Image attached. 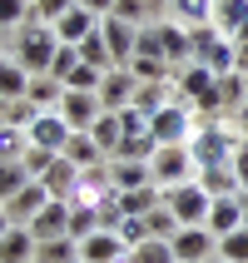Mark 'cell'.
Returning <instances> with one entry per match:
<instances>
[{"label":"cell","mask_w":248,"mask_h":263,"mask_svg":"<svg viewBox=\"0 0 248 263\" xmlns=\"http://www.w3.org/2000/svg\"><path fill=\"white\" fill-rule=\"evenodd\" d=\"M174 89H179V100L189 104L194 115H204V119H219L223 115V95H219V74L208 70V65H184V70H174Z\"/></svg>","instance_id":"1"},{"label":"cell","mask_w":248,"mask_h":263,"mask_svg":"<svg viewBox=\"0 0 248 263\" xmlns=\"http://www.w3.org/2000/svg\"><path fill=\"white\" fill-rule=\"evenodd\" d=\"M243 134H238V124H223V119H199V129H194L189 139V154L199 169H208V164H234V154L243 144H238Z\"/></svg>","instance_id":"2"},{"label":"cell","mask_w":248,"mask_h":263,"mask_svg":"<svg viewBox=\"0 0 248 263\" xmlns=\"http://www.w3.org/2000/svg\"><path fill=\"white\" fill-rule=\"evenodd\" d=\"M55 55H60L55 25H20V35H15V60H20L30 74H50Z\"/></svg>","instance_id":"3"},{"label":"cell","mask_w":248,"mask_h":263,"mask_svg":"<svg viewBox=\"0 0 248 263\" xmlns=\"http://www.w3.org/2000/svg\"><path fill=\"white\" fill-rule=\"evenodd\" d=\"M149 169H154V184H159V189H174V184H189V179L199 174V164H194L189 144H159V154L149 159Z\"/></svg>","instance_id":"4"},{"label":"cell","mask_w":248,"mask_h":263,"mask_svg":"<svg viewBox=\"0 0 248 263\" xmlns=\"http://www.w3.org/2000/svg\"><path fill=\"white\" fill-rule=\"evenodd\" d=\"M194 129H199V115H194L179 95L164 104L159 115H154V139H159V144H189Z\"/></svg>","instance_id":"5"},{"label":"cell","mask_w":248,"mask_h":263,"mask_svg":"<svg viewBox=\"0 0 248 263\" xmlns=\"http://www.w3.org/2000/svg\"><path fill=\"white\" fill-rule=\"evenodd\" d=\"M139 85H144V80H139L129 65H115V70H104V80H100L94 95H100V104L109 109V115H119V109H129V104H134Z\"/></svg>","instance_id":"6"},{"label":"cell","mask_w":248,"mask_h":263,"mask_svg":"<svg viewBox=\"0 0 248 263\" xmlns=\"http://www.w3.org/2000/svg\"><path fill=\"white\" fill-rule=\"evenodd\" d=\"M164 209H174V219H179V223H204V219H208V209H214V199L199 189V179H189V184L164 189Z\"/></svg>","instance_id":"7"},{"label":"cell","mask_w":248,"mask_h":263,"mask_svg":"<svg viewBox=\"0 0 248 263\" xmlns=\"http://www.w3.org/2000/svg\"><path fill=\"white\" fill-rule=\"evenodd\" d=\"M169 243H174V258L179 263H214V258H219V238L208 234L204 223H184Z\"/></svg>","instance_id":"8"},{"label":"cell","mask_w":248,"mask_h":263,"mask_svg":"<svg viewBox=\"0 0 248 263\" xmlns=\"http://www.w3.org/2000/svg\"><path fill=\"white\" fill-rule=\"evenodd\" d=\"M104 115V104L94 89H65V100H60V119L70 124V129H94V119Z\"/></svg>","instance_id":"9"},{"label":"cell","mask_w":248,"mask_h":263,"mask_svg":"<svg viewBox=\"0 0 248 263\" xmlns=\"http://www.w3.org/2000/svg\"><path fill=\"white\" fill-rule=\"evenodd\" d=\"M100 35H104V45H109V55H115V65H129V60H134V50H139V25H134V20L104 15Z\"/></svg>","instance_id":"10"},{"label":"cell","mask_w":248,"mask_h":263,"mask_svg":"<svg viewBox=\"0 0 248 263\" xmlns=\"http://www.w3.org/2000/svg\"><path fill=\"white\" fill-rule=\"evenodd\" d=\"M70 214H74V204H70V199H50V204L35 214V223H30L35 243H50V238H70Z\"/></svg>","instance_id":"11"},{"label":"cell","mask_w":248,"mask_h":263,"mask_svg":"<svg viewBox=\"0 0 248 263\" xmlns=\"http://www.w3.org/2000/svg\"><path fill=\"white\" fill-rule=\"evenodd\" d=\"M70 134H74V129L65 124V119H60V109H45V115L25 129V139H30V144H40V149H50V154H65Z\"/></svg>","instance_id":"12"},{"label":"cell","mask_w":248,"mask_h":263,"mask_svg":"<svg viewBox=\"0 0 248 263\" xmlns=\"http://www.w3.org/2000/svg\"><path fill=\"white\" fill-rule=\"evenodd\" d=\"M80 263H129V249H124V238L115 229H100V234H89L80 243Z\"/></svg>","instance_id":"13"},{"label":"cell","mask_w":248,"mask_h":263,"mask_svg":"<svg viewBox=\"0 0 248 263\" xmlns=\"http://www.w3.org/2000/svg\"><path fill=\"white\" fill-rule=\"evenodd\" d=\"M45 204H50L45 184H40V179H30L25 189H20V194L10 199V204H5V219H10V223H20V229H30V223H35V214H40Z\"/></svg>","instance_id":"14"},{"label":"cell","mask_w":248,"mask_h":263,"mask_svg":"<svg viewBox=\"0 0 248 263\" xmlns=\"http://www.w3.org/2000/svg\"><path fill=\"white\" fill-rule=\"evenodd\" d=\"M100 30V15H89L85 5H74V10H65L55 20V35H60V45H85L89 35Z\"/></svg>","instance_id":"15"},{"label":"cell","mask_w":248,"mask_h":263,"mask_svg":"<svg viewBox=\"0 0 248 263\" xmlns=\"http://www.w3.org/2000/svg\"><path fill=\"white\" fill-rule=\"evenodd\" d=\"M40 184H45V194H50V199H70V204H74V194H80V169L60 154V159L40 174Z\"/></svg>","instance_id":"16"},{"label":"cell","mask_w":248,"mask_h":263,"mask_svg":"<svg viewBox=\"0 0 248 263\" xmlns=\"http://www.w3.org/2000/svg\"><path fill=\"white\" fill-rule=\"evenodd\" d=\"M204 229L214 238H228L234 229H243V209H238V194H228V199H214V209H208Z\"/></svg>","instance_id":"17"},{"label":"cell","mask_w":248,"mask_h":263,"mask_svg":"<svg viewBox=\"0 0 248 263\" xmlns=\"http://www.w3.org/2000/svg\"><path fill=\"white\" fill-rule=\"evenodd\" d=\"M214 25L228 40H243L248 35V0H214Z\"/></svg>","instance_id":"18"},{"label":"cell","mask_w":248,"mask_h":263,"mask_svg":"<svg viewBox=\"0 0 248 263\" xmlns=\"http://www.w3.org/2000/svg\"><path fill=\"white\" fill-rule=\"evenodd\" d=\"M109 179H115L119 194L129 189H144V184H154V169H149L144 159H109Z\"/></svg>","instance_id":"19"},{"label":"cell","mask_w":248,"mask_h":263,"mask_svg":"<svg viewBox=\"0 0 248 263\" xmlns=\"http://www.w3.org/2000/svg\"><path fill=\"white\" fill-rule=\"evenodd\" d=\"M159 55L169 60V65H189L194 60V45H189V25H159Z\"/></svg>","instance_id":"20"},{"label":"cell","mask_w":248,"mask_h":263,"mask_svg":"<svg viewBox=\"0 0 248 263\" xmlns=\"http://www.w3.org/2000/svg\"><path fill=\"white\" fill-rule=\"evenodd\" d=\"M199 189L208 194V199H228V194H238V174L234 164H208V169H199Z\"/></svg>","instance_id":"21"},{"label":"cell","mask_w":248,"mask_h":263,"mask_svg":"<svg viewBox=\"0 0 248 263\" xmlns=\"http://www.w3.org/2000/svg\"><path fill=\"white\" fill-rule=\"evenodd\" d=\"M30 80H35V74H30L15 55H0V100H25Z\"/></svg>","instance_id":"22"},{"label":"cell","mask_w":248,"mask_h":263,"mask_svg":"<svg viewBox=\"0 0 248 263\" xmlns=\"http://www.w3.org/2000/svg\"><path fill=\"white\" fill-rule=\"evenodd\" d=\"M0 263H35V234L10 223V234L0 238Z\"/></svg>","instance_id":"23"},{"label":"cell","mask_w":248,"mask_h":263,"mask_svg":"<svg viewBox=\"0 0 248 263\" xmlns=\"http://www.w3.org/2000/svg\"><path fill=\"white\" fill-rule=\"evenodd\" d=\"M65 159H70L74 169H94V164H109V159H104V149L94 144L85 129H74V134H70V144H65Z\"/></svg>","instance_id":"24"},{"label":"cell","mask_w":248,"mask_h":263,"mask_svg":"<svg viewBox=\"0 0 248 263\" xmlns=\"http://www.w3.org/2000/svg\"><path fill=\"white\" fill-rule=\"evenodd\" d=\"M25 100L35 104V109H60V100H65V80H55V74H35L25 89Z\"/></svg>","instance_id":"25"},{"label":"cell","mask_w":248,"mask_h":263,"mask_svg":"<svg viewBox=\"0 0 248 263\" xmlns=\"http://www.w3.org/2000/svg\"><path fill=\"white\" fill-rule=\"evenodd\" d=\"M89 139L104 149V159H115V154H119V144H124V124H119V115H109V109H104V115L94 119Z\"/></svg>","instance_id":"26"},{"label":"cell","mask_w":248,"mask_h":263,"mask_svg":"<svg viewBox=\"0 0 248 263\" xmlns=\"http://www.w3.org/2000/svg\"><path fill=\"white\" fill-rule=\"evenodd\" d=\"M159 204H164V189H159V184H144V189L119 194V209H124L129 219H144V214H154Z\"/></svg>","instance_id":"27"},{"label":"cell","mask_w":248,"mask_h":263,"mask_svg":"<svg viewBox=\"0 0 248 263\" xmlns=\"http://www.w3.org/2000/svg\"><path fill=\"white\" fill-rule=\"evenodd\" d=\"M219 95H223V115H238L248 104V74H238V70L219 74Z\"/></svg>","instance_id":"28"},{"label":"cell","mask_w":248,"mask_h":263,"mask_svg":"<svg viewBox=\"0 0 248 263\" xmlns=\"http://www.w3.org/2000/svg\"><path fill=\"white\" fill-rule=\"evenodd\" d=\"M35 263H80V243H74V238H50V243H35Z\"/></svg>","instance_id":"29"},{"label":"cell","mask_w":248,"mask_h":263,"mask_svg":"<svg viewBox=\"0 0 248 263\" xmlns=\"http://www.w3.org/2000/svg\"><path fill=\"white\" fill-rule=\"evenodd\" d=\"M129 263H179L169 238H144L139 249H129Z\"/></svg>","instance_id":"30"},{"label":"cell","mask_w":248,"mask_h":263,"mask_svg":"<svg viewBox=\"0 0 248 263\" xmlns=\"http://www.w3.org/2000/svg\"><path fill=\"white\" fill-rule=\"evenodd\" d=\"M25 149H30L25 129H15V124H0V164H20V159H25Z\"/></svg>","instance_id":"31"},{"label":"cell","mask_w":248,"mask_h":263,"mask_svg":"<svg viewBox=\"0 0 248 263\" xmlns=\"http://www.w3.org/2000/svg\"><path fill=\"white\" fill-rule=\"evenodd\" d=\"M129 70L139 74L144 85H154V80H174V65H169V60H159V55H134Z\"/></svg>","instance_id":"32"},{"label":"cell","mask_w":248,"mask_h":263,"mask_svg":"<svg viewBox=\"0 0 248 263\" xmlns=\"http://www.w3.org/2000/svg\"><path fill=\"white\" fill-rule=\"evenodd\" d=\"M80 0H30V20L25 25H55L65 10H74Z\"/></svg>","instance_id":"33"},{"label":"cell","mask_w":248,"mask_h":263,"mask_svg":"<svg viewBox=\"0 0 248 263\" xmlns=\"http://www.w3.org/2000/svg\"><path fill=\"white\" fill-rule=\"evenodd\" d=\"M89 234H100V209L74 204V214H70V238H74V243H85Z\"/></svg>","instance_id":"34"},{"label":"cell","mask_w":248,"mask_h":263,"mask_svg":"<svg viewBox=\"0 0 248 263\" xmlns=\"http://www.w3.org/2000/svg\"><path fill=\"white\" fill-rule=\"evenodd\" d=\"M30 184V174H25V164H0V209L10 204L15 194Z\"/></svg>","instance_id":"35"},{"label":"cell","mask_w":248,"mask_h":263,"mask_svg":"<svg viewBox=\"0 0 248 263\" xmlns=\"http://www.w3.org/2000/svg\"><path fill=\"white\" fill-rule=\"evenodd\" d=\"M179 25H208L214 20V0H174Z\"/></svg>","instance_id":"36"},{"label":"cell","mask_w":248,"mask_h":263,"mask_svg":"<svg viewBox=\"0 0 248 263\" xmlns=\"http://www.w3.org/2000/svg\"><path fill=\"white\" fill-rule=\"evenodd\" d=\"M80 60H85V65H94V70H115V55H109V45H104L100 30H94L85 45H80Z\"/></svg>","instance_id":"37"},{"label":"cell","mask_w":248,"mask_h":263,"mask_svg":"<svg viewBox=\"0 0 248 263\" xmlns=\"http://www.w3.org/2000/svg\"><path fill=\"white\" fill-rule=\"evenodd\" d=\"M219 258L223 263H248V223L234 229L228 238H219Z\"/></svg>","instance_id":"38"},{"label":"cell","mask_w":248,"mask_h":263,"mask_svg":"<svg viewBox=\"0 0 248 263\" xmlns=\"http://www.w3.org/2000/svg\"><path fill=\"white\" fill-rule=\"evenodd\" d=\"M144 219H149V234H154V238H174L179 229H184V223L174 219V209H164V204L154 209V214H144Z\"/></svg>","instance_id":"39"},{"label":"cell","mask_w":248,"mask_h":263,"mask_svg":"<svg viewBox=\"0 0 248 263\" xmlns=\"http://www.w3.org/2000/svg\"><path fill=\"white\" fill-rule=\"evenodd\" d=\"M115 234L124 238V249H139L144 238H154V234H149V219H129V214L119 219V229H115Z\"/></svg>","instance_id":"40"},{"label":"cell","mask_w":248,"mask_h":263,"mask_svg":"<svg viewBox=\"0 0 248 263\" xmlns=\"http://www.w3.org/2000/svg\"><path fill=\"white\" fill-rule=\"evenodd\" d=\"M40 115H45V109H35L30 100H10V109H5V124H15V129H30Z\"/></svg>","instance_id":"41"},{"label":"cell","mask_w":248,"mask_h":263,"mask_svg":"<svg viewBox=\"0 0 248 263\" xmlns=\"http://www.w3.org/2000/svg\"><path fill=\"white\" fill-rule=\"evenodd\" d=\"M30 20V0H0V30H20Z\"/></svg>","instance_id":"42"},{"label":"cell","mask_w":248,"mask_h":263,"mask_svg":"<svg viewBox=\"0 0 248 263\" xmlns=\"http://www.w3.org/2000/svg\"><path fill=\"white\" fill-rule=\"evenodd\" d=\"M55 159H60V154H50V149H40V144H30L20 164H25V174H30V179H40V174H45V169H50Z\"/></svg>","instance_id":"43"},{"label":"cell","mask_w":248,"mask_h":263,"mask_svg":"<svg viewBox=\"0 0 248 263\" xmlns=\"http://www.w3.org/2000/svg\"><path fill=\"white\" fill-rule=\"evenodd\" d=\"M100 80H104V70H94V65H74V74L65 80V89H100Z\"/></svg>","instance_id":"44"},{"label":"cell","mask_w":248,"mask_h":263,"mask_svg":"<svg viewBox=\"0 0 248 263\" xmlns=\"http://www.w3.org/2000/svg\"><path fill=\"white\" fill-rule=\"evenodd\" d=\"M74 65H80V45H60V55H55V65H50V74H55V80H70Z\"/></svg>","instance_id":"45"},{"label":"cell","mask_w":248,"mask_h":263,"mask_svg":"<svg viewBox=\"0 0 248 263\" xmlns=\"http://www.w3.org/2000/svg\"><path fill=\"white\" fill-rule=\"evenodd\" d=\"M149 10H154L149 0H115V15H119V20H134V25H144Z\"/></svg>","instance_id":"46"},{"label":"cell","mask_w":248,"mask_h":263,"mask_svg":"<svg viewBox=\"0 0 248 263\" xmlns=\"http://www.w3.org/2000/svg\"><path fill=\"white\" fill-rule=\"evenodd\" d=\"M234 174H238V189H248V144L234 154Z\"/></svg>","instance_id":"47"},{"label":"cell","mask_w":248,"mask_h":263,"mask_svg":"<svg viewBox=\"0 0 248 263\" xmlns=\"http://www.w3.org/2000/svg\"><path fill=\"white\" fill-rule=\"evenodd\" d=\"M234 65H238V74H248V35L234 40Z\"/></svg>","instance_id":"48"},{"label":"cell","mask_w":248,"mask_h":263,"mask_svg":"<svg viewBox=\"0 0 248 263\" xmlns=\"http://www.w3.org/2000/svg\"><path fill=\"white\" fill-rule=\"evenodd\" d=\"M80 5H85L89 15H100V20H104V15H115V0H80Z\"/></svg>","instance_id":"49"},{"label":"cell","mask_w":248,"mask_h":263,"mask_svg":"<svg viewBox=\"0 0 248 263\" xmlns=\"http://www.w3.org/2000/svg\"><path fill=\"white\" fill-rule=\"evenodd\" d=\"M234 119H238V134H243V144H248V104H243V109H238Z\"/></svg>","instance_id":"50"},{"label":"cell","mask_w":248,"mask_h":263,"mask_svg":"<svg viewBox=\"0 0 248 263\" xmlns=\"http://www.w3.org/2000/svg\"><path fill=\"white\" fill-rule=\"evenodd\" d=\"M238 209H243V223H248V189H238Z\"/></svg>","instance_id":"51"},{"label":"cell","mask_w":248,"mask_h":263,"mask_svg":"<svg viewBox=\"0 0 248 263\" xmlns=\"http://www.w3.org/2000/svg\"><path fill=\"white\" fill-rule=\"evenodd\" d=\"M10 234V219H5V209H0V238Z\"/></svg>","instance_id":"52"},{"label":"cell","mask_w":248,"mask_h":263,"mask_svg":"<svg viewBox=\"0 0 248 263\" xmlns=\"http://www.w3.org/2000/svg\"><path fill=\"white\" fill-rule=\"evenodd\" d=\"M0 45H5V30H0Z\"/></svg>","instance_id":"53"},{"label":"cell","mask_w":248,"mask_h":263,"mask_svg":"<svg viewBox=\"0 0 248 263\" xmlns=\"http://www.w3.org/2000/svg\"><path fill=\"white\" fill-rule=\"evenodd\" d=\"M214 263H223V258H214Z\"/></svg>","instance_id":"54"}]
</instances>
